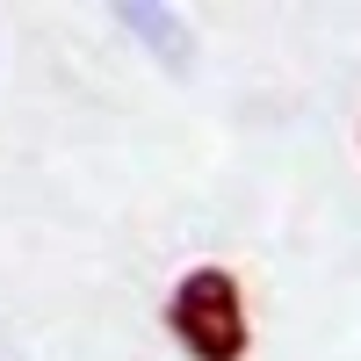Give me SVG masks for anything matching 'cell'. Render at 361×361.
Listing matches in <instances>:
<instances>
[{
  "instance_id": "cell-1",
  "label": "cell",
  "mask_w": 361,
  "mask_h": 361,
  "mask_svg": "<svg viewBox=\"0 0 361 361\" xmlns=\"http://www.w3.org/2000/svg\"><path fill=\"white\" fill-rule=\"evenodd\" d=\"M166 333L180 340L188 361H246V296L231 267H188L166 296Z\"/></svg>"
},
{
  "instance_id": "cell-2",
  "label": "cell",
  "mask_w": 361,
  "mask_h": 361,
  "mask_svg": "<svg viewBox=\"0 0 361 361\" xmlns=\"http://www.w3.org/2000/svg\"><path fill=\"white\" fill-rule=\"evenodd\" d=\"M116 15H123V22H130V37H145L173 73L188 66V22H180L173 8H116Z\"/></svg>"
}]
</instances>
